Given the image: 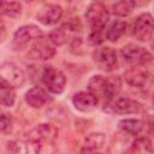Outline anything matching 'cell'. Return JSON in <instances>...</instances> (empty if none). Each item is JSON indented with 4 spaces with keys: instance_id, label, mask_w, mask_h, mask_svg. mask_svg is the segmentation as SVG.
I'll use <instances>...</instances> for the list:
<instances>
[{
    "instance_id": "obj_4",
    "label": "cell",
    "mask_w": 154,
    "mask_h": 154,
    "mask_svg": "<svg viewBox=\"0 0 154 154\" xmlns=\"http://www.w3.org/2000/svg\"><path fill=\"white\" fill-rule=\"evenodd\" d=\"M120 54L123 59L132 66H146L152 61V58H153L148 49L135 43L125 45L122 48Z\"/></svg>"
},
{
    "instance_id": "obj_18",
    "label": "cell",
    "mask_w": 154,
    "mask_h": 154,
    "mask_svg": "<svg viewBox=\"0 0 154 154\" xmlns=\"http://www.w3.org/2000/svg\"><path fill=\"white\" fill-rule=\"evenodd\" d=\"M125 31H126V23L123 20H114L107 28L106 38L111 42H116L125 34Z\"/></svg>"
},
{
    "instance_id": "obj_12",
    "label": "cell",
    "mask_w": 154,
    "mask_h": 154,
    "mask_svg": "<svg viewBox=\"0 0 154 154\" xmlns=\"http://www.w3.org/2000/svg\"><path fill=\"white\" fill-rule=\"evenodd\" d=\"M63 7L57 4H45L37 12L36 19L45 25H53L60 20Z\"/></svg>"
},
{
    "instance_id": "obj_10",
    "label": "cell",
    "mask_w": 154,
    "mask_h": 154,
    "mask_svg": "<svg viewBox=\"0 0 154 154\" xmlns=\"http://www.w3.org/2000/svg\"><path fill=\"white\" fill-rule=\"evenodd\" d=\"M0 78L11 87H20L25 81L24 71L13 63H6L0 66Z\"/></svg>"
},
{
    "instance_id": "obj_17",
    "label": "cell",
    "mask_w": 154,
    "mask_h": 154,
    "mask_svg": "<svg viewBox=\"0 0 154 154\" xmlns=\"http://www.w3.org/2000/svg\"><path fill=\"white\" fill-rule=\"evenodd\" d=\"M119 129L129 135L136 136V135H140L142 130L144 129V123L141 119L128 118V119H123L119 122Z\"/></svg>"
},
{
    "instance_id": "obj_22",
    "label": "cell",
    "mask_w": 154,
    "mask_h": 154,
    "mask_svg": "<svg viewBox=\"0 0 154 154\" xmlns=\"http://www.w3.org/2000/svg\"><path fill=\"white\" fill-rule=\"evenodd\" d=\"M131 10H132V6L130 1H119V2L113 4L112 6V12L116 16H120V17L128 16L131 12Z\"/></svg>"
},
{
    "instance_id": "obj_25",
    "label": "cell",
    "mask_w": 154,
    "mask_h": 154,
    "mask_svg": "<svg viewBox=\"0 0 154 154\" xmlns=\"http://www.w3.org/2000/svg\"><path fill=\"white\" fill-rule=\"evenodd\" d=\"M4 31H5V22L0 16V36L4 34Z\"/></svg>"
},
{
    "instance_id": "obj_24",
    "label": "cell",
    "mask_w": 154,
    "mask_h": 154,
    "mask_svg": "<svg viewBox=\"0 0 154 154\" xmlns=\"http://www.w3.org/2000/svg\"><path fill=\"white\" fill-rule=\"evenodd\" d=\"M13 124L8 114H0V131L2 134H10L12 131Z\"/></svg>"
},
{
    "instance_id": "obj_3",
    "label": "cell",
    "mask_w": 154,
    "mask_h": 154,
    "mask_svg": "<svg viewBox=\"0 0 154 154\" xmlns=\"http://www.w3.org/2000/svg\"><path fill=\"white\" fill-rule=\"evenodd\" d=\"M118 89L119 83L117 79L103 76H93L88 83V91L93 94L97 101L99 99H101L106 102H109L114 99Z\"/></svg>"
},
{
    "instance_id": "obj_2",
    "label": "cell",
    "mask_w": 154,
    "mask_h": 154,
    "mask_svg": "<svg viewBox=\"0 0 154 154\" xmlns=\"http://www.w3.org/2000/svg\"><path fill=\"white\" fill-rule=\"evenodd\" d=\"M85 19L89 25V42L93 45H99L102 42V32L109 19V13L107 7L102 2H93L89 5L85 12Z\"/></svg>"
},
{
    "instance_id": "obj_7",
    "label": "cell",
    "mask_w": 154,
    "mask_h": 154,
    "mask_svg": "<svg viewBox=\"0 0 154 154\" xmlns=\"http://www.w3.org/2000/svg\"><path fill=\"white\" fill-rule=\"evenodd\" d=\"M55 54V46L49 40V37L40 36L35 40L31 48L28 52V57L30 59H37V60H47L53 58Z\"/></svg>"
},
{
    "instance_id": "obj_14",
    "label": "cell",
    "mask_w": 154,
    "mask_h": 154,
    "mask_svg": "<svg viewBox=\"0 0 154 154\" xmlns=\"http://www.w3.org/2000/svg\"><path fill=\"white\" fill-rule=\"evenodd\" d=\"M106 144V137L102 134H90L81 149V154H106L103 147Z\"/></svg>"
},
{
    "instance_id": "obj_15",
    "label": "cell",
    "mask_w": 154,
    "mask_h": 154,
    "mask_svg": "<svg viewBox=\"0 0 154 154\" xmlns=\"http://www.w3.org/2000/svg\"><path fill=\"white\" fill-rule=\"evenodd\" d=\"M25 101L29 106H31L34 108H41L47 102L51 101V97L45 89H42L40 87H34L26 91Z\"/></svg>"
},
{
    "instance_id": "obj_13",
    "label": "cell",
    "mask_w": 154,
    "mask_h": 154,
    "mask_svg": "<svg viewBox=\"0 0 154 154\" xmlns=\"http://www.w3.org/2000/svg\"><path fill=\"white\" fill-rule=\"evenodd\" d=\"M124 78L128 84L137 88H142L150 78V73L144 66H132L124 72Z\"/></svg>"
},
{
    "instance_id": "obj_20",
    "label": "cell",
    "mask_w": 154,
    "mask_h": 154,
    "mask_svg": "<svg viewBox=\"0 0 154 154\" xmlns=\"http://www.w3.org/2000/svg\"><path fill=\"white\" fill-rule=\"evenodd\" d=\"M14 101H16L14 88L4 83L2 81H0V103L2 106L11 107V106H13Z\"/></svg>"
},
{
    "instance_id": "obj_19",
    "label": "cell",
    "mask_w": 154,
    "mask_h": 154,
    "mask_svg": "<svg viewBox=\"0 0 154 154\" xmlns=\"http://www.w3.org/2000/svg\"><path fill=\"white\" fill-rule=\"evenodd\" d=\"M129 154H152V141L148 137L136 138L129 149Z\"/></svg>"
},
{
    "instance_id": "obj_16",
    "label": "cell",
    "mask_w": 154,
    "mask_h": 154,
    "mask_svg": "<svg viewBox=\"0 0 154 154\" xmlns=\"http://www.w3.org/2000/svg\"><path fill=\"white\" fill-rule=\"evenodd\" d=\"M72 103L78 111L89 112V111H91V109H94L96 107L97 100L89 91H78V93H76L73 95Z\"/></svg>"
},
{
    "instance_id": "obj_6",
    "label": "cell",
    "mask_w": 154,
    "mask_h": 154,
    "mask_svg": "<svg viewBox=\"0 0 154 154\" xmlns=\"http://www.w3.org/2000/svg\"><path fill=\"white\" fill-rule=\"evenodd\" d=\"M42 82L49 91L60 94L65 89L66 77L60 70L53 66H46L42 71Z\"/></svg>"
},
{
    "instance_id": "obj_1",
    "label": "cell",
    "mask_w": 154,
    "mask_h": 154,
    "mask_svg": "<svg viewBox=\"0 0 154 154\" xmlns=\"http://www.w3.org/2000/svg\"><path fill=\"white\" fill-rule=\"evenodd\" d=\"M59 131L52 124H40L26 135L28 147L31 154H54V143Z\"/></svg>"
},
{
    "instance_id": "obj_9",
    "label": "cell",
    "mask_w": 154,
    "mask_h": 154,
    "mask_svg": "<svg viewBox=\"0 0 154 154\" xmlns=\"http://www.w3.org/2000/svg\"><path fill=\"white\" fill-rule=\"evenodd\" d=\"M153 17L150 13H143L138 16L132 25V34L134 36L141 41L147 42L153 36Z\"/></svg>"
},
{
    "instance_id": "obj_23",
    "label": "cell",
    "mask_w": 154,
    "mask_h": 154,
    "mask_svg": "<svg viewBox=\"0 0 154 154\" xmlns=\"http://www.w3.org/2000/svg\"><path fill=\"white\" fill-rule=\"evenodd\" d=\"M48 37H49V40L53 42L54 46H61V45H64L65 42H67V41H66V36H65V34H64V31H63L61 28L53 30V31L49 34Z\"/></svg>"
},
{
    "instance_id": "obj_11",
    "label": "cell",
    "mask_w": 154,
    "mask_h": 154,
    "mask_svg": "<svg viewBox=\"0 0 154 154\" xmlns=\"http://www.w3.org/2000/svg\"><path fill=\"white\" fill-rule=\"evenodd\" d=\"M40 36H42V31L38 26L24 25L14 32L13 47H14V49H23L29 45V42H31L32 40H36Z\"/></svg>"
},
{
    "instance_id": "obj_8",
    "label": "cell",
    "mask_w": 154,
    "mask_h": 154,
    "mask_svg": "<svg viewBox=\"0 0 154 154\" xmlns=\"http://www.w3.org/2000/svg\"><path fill=\"white\" fill-rule=\"evenodd\" d=\"M91 58L97 67L103 71H112L117 66V53L112 47L102 46L95 48Z\"/></svg>"
},
{
    "instance_id": "obj_21",
    "label": "cell",
    "mask_w": 154,
    "mask_h": 154,
    "mask_svg": "<svg viewBox=\"0 0 154 154\" xmlns=\"http://www.w3.org/2000/svg\"><path fill=\"white\" fill-rule=\"evenodd\" d=\"M22 12V5L17 1H0V16L17 17Z\"/></svg>"
},
{
    "instance_id": "obj_5",
    "label": "cell",
    "mask_w": 154,
    "mask_h": 154,
    "mask_svg": "<svg viewBox=\"0 0 154 154\" xmlns=\"http://www.w3.org/2000/svg\"><path fill=\"white\" fill-rule=\"evenodd\" d=\"M105 111L116 114H137L142 111V106L130 97H117L105 105Z\"/></svg>"
}]
</instances>
